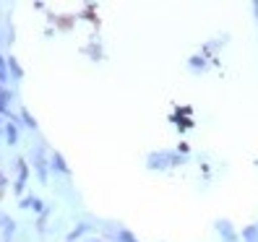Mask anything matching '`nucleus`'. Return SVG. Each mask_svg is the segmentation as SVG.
Segmentation results:
<instances>
[{"label": "nucleus", "instance_id": "f257e3e1", "mask_svg": "<svg viewBox=\"0 0 258 242\" xmlns=\"http://www.w3.org/2000/svg\"><path fill=\"white\" fill-rule=\"evenodd\" d=\"M183 162H188V156H183V154H170V151H154V154H149V159H146V167L149 170H170V167H177V164H183Z\"/></svg>", "mask_w": 258, "mask_h": 242}, {"label": "nucleus", "instance_id": "f03ea898", "mask_svg": "<svg viewBox=\"0 0 258 242\" xmlns=\"http://www.w3.org/2000/svg\"><path fill=\"white\" fill-rule=\"evenodd\" d=\"M32 164H34V172L39 177V183H47V175H50V167H47V154L42 148H34L32 151Z\"/></svg>", "mask_w": 258, "mask_h": 242}, {"label": "nucleus", "instance_id": "7ed1b4c3", "mask_svg": "<svg viewBox=\"0 0 258 242\" xmlns=\"http://www.w3.org/2000/svg\"><path fill=\"white\" fill-rule=\"evenodd\" d=\"M16 167H19V180L16 185H13V190H16V195H21L26 190V180H29V164L26 159H16Z\"/></svg>", "mask_w": 258, "mask_h": 242}, {"label": "nucleus", "instance_id": "20e7f679", "mask_svg": "<svg viewBox=\"0 0 258 242\" xmlns=\"http://www.w3.org/2000/svg\"><path fill=\"white\" fill-rule=\"evenodd\" d=\"M13 234H16V221L8 214H0V237H3V242H11Z\"/></svg>", "mask_w": 258, "mask_h": 242}, {"label": "nucleus", "instance_id": "39448f33", "mask_svg": "<svg viewBox=\"0 0 258 242\" xmlns=\"http://www.w3.org/2000/svg\"><path fill=\"white\" fill-rule=\"evenodd\" d=\"M50 164H52V170H55V172H60L63 177H68V175H71V167L66 164L63 154H57V151H55V154H50Z\"/></svg>", "mask_w": 258, "mask_h": 242}, {"label": "nucleus", "instance_id": "423d86ee", "mask_svg": "<svg viewBox=\"0 0 258 242\" xmlns=\"http://www.w3.org/2000/svg\"><path fill=\"white\" fill-rule=\"evenodd\" d=\"M94 229V224L92 221H81L79 226H73V229H71V234H68V242H79L86 232H92Z\"/></svg>", "mask_w": 258, "mask_h": 242}, {"label": "nucleus", "instance_id": "0eeeda50", "mask_svg": "<svg viewBox=\"0 0 258 242\" xmlns=\"http://www.w3.org/2000/svg\"><path fill=\"white\" fill-rule=\"evenodd\" d=\"M217 229H219L222 239H227V242H237V234H235V229H232V224H230V221H217Z\"/></svg>", "mask_w": 258, "mask_h": 242}, {"label": "nucleus", "instance_id": "6e6552de", "mask_svg": "<svg viewBox=\"0 0 258 242\" xmlns=\"http://www.w3.org/2000/svg\"><path fill=\"white\" fill-rule=\"evenodd\" d=\"M112 242H139L136 239V234L131 229H125V226H117L115 234H112Z\"/></svg>", "mask_w": 258, "mask_h": 242}, {"label": "nucleus", "instance_id": "1a4fd4ad", "mask_svg": "<svg viewBox=\"0 0 258 242\" xmlns=\"http://www.w3.org/2000/svg\"><path fill=\"white\" fill-rule=\"evenodd\" d=\"M8 78H13V81H21L24 78V70H21L16 57H8Z\"/></svg>", "mask_w": 258, "mask_h": 242}, {"label": "nucleus", "instance_id": "9d476101", "mask_svg": "<svg viewBox=\"0 0 258 242\" xmlns=\"http://www.w3.org/2000/svg\"><path fill=\"white\" fill-rule=\"evenodd\" d=\"M19 123H13V120H11V123H6V138H8V143L11 146H16L19 143Z\"/></svg>", "mask_w": 258, "mask_h": 242}, {"label": "nucleus", "instance_id": "9b49d317", "mask_svg": "<svg viewBox=\"0 0 258 242\" xmlns=\"http://www.w3.org/2000/svg\"><path fill=\"white\" fill-rule=\"evenodd\" d=\"M19 123H24L29 130H37V120L32 117V112H29L26 107H21V112H19Z\"/></svg>", "mask_w": 258, "mask_h": 242}, {"label": "nucleus", "instance_id": "f8f14e48", "mask_svg": "<svg viewBox=\"0 0 258 242\" xmlns=\"http://www.w3.org/2000/svg\"><path fill=\"white\" fill-rule=\"evenodd\" d=\"M8 104H11V92L6 86H0V115H11L8 112Z\"/></svg>", "mask_w": 258, "mask_h": 242}, {"label": "nucleus", "instance_id": "ddd939ff", "mask_svg": "<svg viewBox=\"0 0 258 242\" xmlns=\"http://www.w3.org/2000/svg\"><path fill=\"white\" fill-rule=\"evenodd\" d=\"M242 237H245V242H258V224H250L242 229Z\"/></svg>", "mask_w": 258, "mask_h": 242}, {"label": "nucleus", "instance_id": "4468645a", "mask_svg": "<svg viewBox=\"0 0 258 242\" xmlns=\"http://www.w3.org/2000/svg\"><path fill=\"white\" fill-rule=\"evenodd\" d=\"M8 81V57L0 55V86H6Z\"/></svg>", "mask_w": 258, "mask_h": 242}, {"label": "nucleus", "instance_id": "2eb2a0df", "mask_svg": "<svg viewBox=\"0 0 258 242\" xmlns=\"http://www.w3.org/2000/svg\"><path fill=\"white\" fill-rule=\"evenodd\" d=\"M79 19H89V21H97V6H86V11L81 13Z\"/></svg>", "mask_w": 258, "mask_h": 242}, {"label": "nucleus", "instance_id": "dca6fc26", "mask_svg": "<svg viewBox=\"0 0 258 242\" xmlns=\"http://www.w3.org/2000/svg\"><path fill=\"white\" fill-rule=\"evenodd\" d=\"M190 65H193V68H199V70H204V68H206V57H201V55L190 57Z\"/></svg>", "mask_w": 258, "mask_h": 242}, {"label": "nucleus", "instance_id": "f3484780", "mask_svg": "<svg viewBox=\"0 0 258 242\" xmlns=\"http://www.w3.org/2000/svg\"><path fill=\"white\" fill-rule=\"evenodd\" d=\"M8 188V177L3 175V172H0V195H3V190Z\"/></svg>", "mask_w": 258, "mask_h": 242}, {"label": "nucleus", "instance_id": "a211bd4d", "mask_svg": "<svg viewBox=\"0 0 258 242\" xmlns=\"http://www.w3.org/2000/svg\"><path fill=\"white\" fill-rule=\"evenodd\" d=\"M81 242H102L99 237H86V239H81Z\"/></svg>", "mask_w": 258, "mask_h": 242}, {"label": "nucleus", "instance_id": "6ab92c4d", "mask_svg": "<svg viewBox=\"0 0 258 242\" xmlns=\"http://www.w3.org/2000/svg\"><path fill=\"white\" fill-rule=\"evenodd\" d=\"M0 123H3V117H0Z\"/></svg>", "mask_w": 258, "mask_h": 242}]
</instances>
